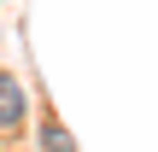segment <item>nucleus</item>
Wrapping results in <instances>:
<instances>
[{
  "label": "nucleus",
  "mask_w": 158,
  "mask_h": 152,
  "mask_svg": "<svg viewBox=\"0 0 158 152\" xmlns=\"http://www.w3.org/2000/svg\"><path fill=\"white\" fill-rule=\"evenodd\" d=\"M23 111H29V100H23V82L0 70V129H18V123H23Z\"/></svg>",
  "instance_id": "nucleus-1"
},
{
  "label": "nucleus",
  "mask_w": 158,
  "mask_h": 152,
  "mask_svg": "<svg viewBox=\"0 0 158 152\" xmlns=\"http://www.w3.org/2000/svg\"><path fill=\"white\" fill-rule=\"evenodd\" d=\"M41 152H76V141H70V129H64V123H59L53 111L41 117Z\"/></svg>",
  "instance_id": "nucleus-2"
}]
</instances>
